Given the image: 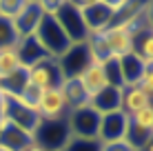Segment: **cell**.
Returning <instances> with one entry per match:
<instances>
[{
    "label": "cell",
    "instance_id": "1",
    "mask_svg": "<svg viewBox=\"0 0 153 151\" xmlns=\"http://www.w3.org/2000/svg\"><path fill=\"white\" fill-rule=\"evenodd\" d=\"M82 13V20L91 33H100L107 27H111L115 13L124 7V2H104V0H87V2H78Z\"/></svg>",
    "mask_w": 153,
    "mask_h": 151
},
{
    "label": "cell",
    "instance_id": "2",
    "mask_svg": "<svg viewBox=\"0 0 153 151\" xmlns=\"http://www.w3.org/2000/svg\"><path fill=\"white\" fill-rule=\"evenodd\" d=\"M36 40L40 42V47L47 51L51 60H58L67 49L71 47V40L67 38V33L62 31V27L56 22L53 16H42L38 29H36Z\"/></svg>",
    "mask_w": 153,
    "mask_h": 151
},
{
    "label": "cell",
    "instance_id": "3",
    "mask_svg": "<svg viewBox=\"0 0 153 151\" xmlns=\"http://www.w3.org/2000/svg\"><path fill=\"white\" fill-rule=\"evenodd\" d=\"M56 22L62 27V31L67 33V38L71 40V45H82L89 40V29L82 20V13H80V7L78 2H65L62 0L60 9L56 11Z\"/></svg>",
    "mask_w": 153,
    "mask_h": 151
},
{
    "label": "cell",
    "instance_id": "4",
    "mask_svg": "<svg viewBox=\"0 0 153 151\" xmlns=\"http://www.w3.org/2000/svg\"><path fill=\"white\" fill-rule=\"evenodd\" d=\"M71 138L67 120H40L38 129L33 131V142L40 144L45 151H62L67 140Z\"/></svg>",
    "mask_w": 153,
    "mask_h": 151
},
{
    "label": "cell",
    "instance_id": "5",
    "mask_svg": "<svg viewBox=\"0 0 153 151\" xmlns=\"http://www.w3.org/2000/svg\"><path fill=\"white\" fill-rule=\"evenodd\" d=\"M67 127H69L71 138H98L100 129V113L93 111L89 105L71 109L67 113Z\"/></svg>",
    "mask_w": 153,
    "mask_h": 151
},
{
    "label": "cell",
    "instance_id": "6",
    "mask_svg": "<svg viewBox=\"0 0 153 151\" xmlns=\"http://www.w3.org/2000/svg\"><path fill=\"white\" fill-rule=\"evenodd\" d=\"M62 80H65V78L60 74V67L51 58H47V60H42V62H38V65H33V67L27 69V82L33 85L36 89H40V91L60 89Z\"/></svg>",
    "mask_w": 153,
    "mask_h": 151
},
{
    "label": "cell",
    "instance_id": "7",
    "mask_svg": "<svg viewBox=\"0 0 153 151\" xmlns=\"http://www.w3.org/2000/svg\"><path fill=\"white\" fill-rule=\"evenodd\" d=\"M56 62L60 67L62 78H78L93 62V58H91V51H89V45L82 42V45H71Z\"/></svg>",
    "mask_w": 153,
    "mask_h": 151
},
{
    "label": "cell",
    "instance_id": "8",
    "mask_svg": "<svg viewBox=\"0 0 153 151\" xmlns=\"http://www.w3.org/2000/svg\"><path fill=\"white\" fill-rule=\"evenodd\" d=\"M129 131V116L122 111H111L100 116V129H98V140L102 144L109 142H120L126 138Z\"/></svg>",
    "mask_w": 153,
    "mask_h": 151
},
{
    "label": "cell",
    "instance_id": "9",
    "mask_svg": "<svg viewBox=\"0 0 153 151\" xmlns=\"http://www.w3.org/2000/svg\"><path fill=\"white\" fill-rule=\"evenodd\" d=\"M36 113L40 116V120H60V118H67L69 109H67L62 91L60 89L42 91L38 105H36Z\"/></svg>",
    "mask_w": 153,
    "mask_h": 151
},
{
    "label": "cell",
    "instance_id": "10",
    "mask_svg": "<svg viewBox=\"0 0 153 151\" xmlns=\"http://www.w3.org/2000/svg\"><path fill=\"white\" fill-rule=\"evenodd\" d=\"M42 16V4L40 2H29V0H25L22 2V9L18 11V16L13 18V25H16V31H18L20 38H27V36H33L36 29H38Z\"/></svg>",
    "mask_w": 153,
    "mask_h": 151
},
{
    "label": "cell",
    "instance_id": "11",
    "mask_svg": "<svg viewBox=\"0 0 153 151\" xmlns=\"http://www.w3.org/2000/svg\"><path fill=\"white\" fill-rule=\"evenodd\" d=\"M16 54H18V60H20V67L29 69V67L38 65V62L47 60V51L40 47V42L36 40V36H27V38H20L18 45H16Z\"/></svg>",
    "mask_w": 153,
    "mask_h": 151
},
{
    "label": "cell",
    "instance_id": "12",
    "mask_svg": "<svg viewBox=\"0 0 153 151\" xmlns=\"http://www.w3.org/2000/svg\"><path fill=\"white\" fill-rule=\"evenodd\" d=\"M151 105H153V96L144 93L138 85H133V87H124V89H122L120 111L126 113V116H133L135 111H140V109H144V107H151Z\"/></svg>",
    "mask_w": 153,
    "mask_h": 151
},
{
    "label": "cell",
    "instance_id": "13",
    "mask_svg": "<svg viewBox=\"0 0 153 151\" xmlns=\"http://www.w3.org/2000/svg\"><path fill=\"white\" fill-rule=\"evenodd\" d=\"M78 80H80L82 89L87 91L89 100H91L98 91H102L104 87H109L107 85V78H104V71H102V62H98V60H93L91 65L78 76Z\"/></svg>",
    "mask_w": 153,
    "mask_h": 151
},
{
    "label": "cell",
    "instance_id": "14",
    "mask_svg": "<svg viewBox=\"0 0 153 151\" xmlns=\"http://www.w3.org/2000/svg\"><path fill=\"white\" fill-rule=\"evenodd\" d=\"M120 100H122V89L104 87L102 91H98L89 100V107L93 111H98L100 116H104V113H111V111H120Z\"/></svg>",
    "mask_w": 153,
    "mask_h": 151
},
{
    "label": "cell",
    "instance_id": "15",
    "mask_svg": "<svg viewBox=\"0 0 153 151\" xmlns=\"http://www.w3.org/2000/svg\"><path fill=\"white\" fill-rule=\"evenodd\" d=\"M146 69H151L149 65H144L138 56L131 51L120 58V71H122V78H124V87H133L140 82V78L146 74Z\"/></svg>",
    "mask_w": 153,
    "mask_h": 151
},
{
    "label": "cell",
    "instance_id": "16",
    "mask_svg": "<svg viewBox=\"0 0 153 151\" xmlns=\"http://www.w3.org/2000/svg\"><path fill=\"white\" fill-rule=\"evenodd\" d=\"M60 91H62V96H65V102H67V109H69V111L89 105V96H87V91L82 89L78 78H65L62 85H60Z\"/></svg>",
    "mask_w": 153,
    "mask_h": 151
},
{
    "label": "cell",
    "instance_id": "17",
    "mask_svg": "<svg viewBox=\"0 0 153 151\" xmlns=\"http://www.w3.org/2000/svg\"><path fill=\"white\" fill-rule=\"evenodd\" d=\"M18 69H20V60L16 54V47L13 49H0V85L7 78H11Z\"/></svg>",
    "mask_w": 153,
    "mask_h": 151
},
{
    "label": "cell",
    "instance_id": "18",
    "mask_svg": "<svg viewBox=\"0 0 153 151\" xmlns=\"http://www.w3.org/2000/svg\"><path fill=\"white\" fill-rule=\"evenodd\" d=\"M102 71L104 78H107V85L115 87V89H124V78L122 71H120V58H109L102 62Z\"/></svg>",
    "mask_w": 153,
    "mask_h": 151
},
{
    "label": "cell",
    "instance_id": "19",
    "mask_svg": "<svg viewBox=\"0 0 153 151\" xmlns=\"http://www.w3.org/2000/svg\"><path fill=\"white\" fill-rule=\"evenodd\" d=\"M20 36L16 31L13 20L9 18H0V49H13L18 45Z\"/></svg>",
    "mask_w": 153,
    "mask_h": 151
},
{
    "label": "cell",
    "instance_id": "20",
    "mask_svg": "<svg viewBox=\"0 0 153 151\" xmlns=\"http://www.w3.org/2000/svg\"><path fill=\"white\" fill-rule=\"evenodd\" d=\"M62 151H102L98 138H69Z\"/></svg>",
    "mask_w": 153,
    "mask_h": 151
},
{
    "label": "cell",
    "instance_id": "21",
    "mask_svg": "<svg viewBox=\"0 0 153 151\" xmlns=\"http://www.w3.org/2000/svg\"><path fill=\"white\" fill-rule=\"evenodd\" d=\"M129 122L133 124V127H140V129H144V131H151L153 129V105L135 111L133 116H129Z\"/></svg>",
    "mask_w": 153,
    "mask_h": 151
},
{
    "label": "cell",
    "instance_id": "22",
    "mask_svg": "<svg viewBox=\"0 0 153 151\" xmlns=\"http://www.w3.org/2000/svg\"><path fill=\"white\" fill-rule=\"evenodd\" d=\"M102 151H133L126 140H120V142H109V144H102Z\"/></svg>",
    "mask_w": 153,
    "mask_h": 151
},
{
    "label": "cell",
    "instance_id": "23",
    "mask_svg": "<svg viewBox=\"0 0 153 151\" xmlns=\"http://www.w3.org/2000/svg\"><path fill=\"white\" fill-rule=\"evenodd\" d=\"M0 151H9V149H7V147H2V144H0Z\"/></svg>",
    "mask_w": 153,
    "mask_h": 151
}]
</instances>
